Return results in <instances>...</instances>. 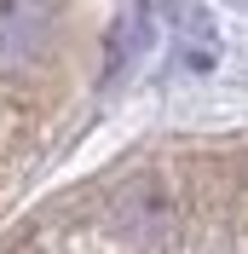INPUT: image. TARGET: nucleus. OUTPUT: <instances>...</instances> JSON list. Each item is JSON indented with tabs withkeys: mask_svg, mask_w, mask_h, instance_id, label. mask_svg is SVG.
<instances>
[{
	"mask_svg": "<svg viewBox=\"0 0 248 254\" xmlns=\"http://www.w3.org/2000/svg\"><path fill=\"white\" fill-rule=\"evenodd\" d=\"M47 29H52L47 0H0V69L29 64L47 47Z\"/></svg>",
	"mask_w": 248,
	"mask_h": 254,
	"instance_id": "f257e3e1",
	"label": "nucleus"
},
{
	"mask_svg": "<svg viewBox=\"0 0 248 254\" xmlns=\"http://www.w3.org/2000/svg\"><path fill=\"white\" fill-rule=\"evenodd\" d=\"M173 225V196L156 179H133V185L116 196V231L133 243H156Z\"/></svg>",
	"mask_w": 248,
	"mask_h": 254,
	"instance_id": "f03ea898",
	"label": "nucleus"
}]
</instances>
